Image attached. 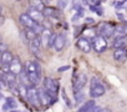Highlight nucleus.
<instances>
[{
  "label": "nucleus",
  "instance_id": "nucleus-1",
  "mask_svg": "<svg viewBox=\"0 0 127 112\" xmlns=\"http://www.w3.org/2000/svg\"><path fill=\"white\" fill-rule=\"evenodd\" d=\"M24 70H25V72L28 75L30 85L36 86L41 81V66H40V64L37 61H34V60L26 61Z\"/></svg>",
  "mask_w": 127,
  "mask_h": 112
},
{
  "label": "nucleus",
  "instance_id": "nucleus-2",
  "mask_svg": "<svg viewBox=\"0 0 127 112\" xmlns=\"http://www.w3.org/2000/svg\"><path fill=\"white\" fill-rule=\"evenodd\" d=\"M105 92H106V88L102 85V82L97 77H92L90 81V96L92 98H97V97L103 96Z\"/></svg>",
  "mask_w": 127,
  "mask_h": 112
},
{
  "label": "nucleus",
  "instance_id": "nucleus-3",
  "mask_svg": "<svg viewBox=\"0 0 127 112\" xmlns=\"http://www.w3.org/2000/svg\"><path fill=\"white\" fill-rule=\"evenodd\" d=\"M42 87L44 90L55 100L57 97V93H59V82L51 77H45L42 80Z\"/></svg>",
  "mask_w": 127,
  "mask_h": 112
},
{
  "label": "nucleus",
  "instance_id": "nucleus-4",
  "mask_svg": "<svg viewBox=\"0 0 127 112\" xmlns=\"http://www.w3.org/2000/svg\"><path fill=\"white\" fill-rule=\"evenodd\" d=\"M0 82H3L4 86L14 88L16 86V75H14L9 70L6 72H1V74H0Z\"/></svg>",
  "mask_w": 127,
  "mask_h": 112
},
{
  "label": "nucleus",
  "instance_id": "nucleus-5",
  "mask_svg": "<svg viewBox=\"0 0 127 112\" xmlns=\"http://www.w3.org/2000/svg\"><path fill=\"white\" fill-rule=\"evenodd\" d=\"M26 100L35 107L40 106V98H39V90L36 88V86H28V95H26Z\"/></svg>",
  "mask_w": 127,
  "mask_h": 112
},
{
  "label": "nucleus",
  "instance_id": "nucleus-6",
  "mask_svg": "<svg viewBox=\"0 0 127 112\" xmlns=\"http://www.w3.org/2000/svg\"><path fill=\"white\" fill-rule=\"evenodd\" d=\"M91 44H92V49H94L96 52H98V54L103 52V51L107 49V41H106V39H105L103 36H101V35L95 36Z\"/></svg>",
  "mask_w": 127,
  "mask_h": 112
},
{
  "label": "nucleus",
  "instance_id": "nucleus-7",
  "mask_svg": "<svg viewBox=\"0 0 127 112\" xmlns=\"http://www.w3.org/2000/svg\"><path fill=\"white\" fill-rule=\"evenodd\" d=\"M87 85V76L86 74L81 72L77 75V77L75 79L74 84H72V88H74V93H77L80 91H82V88Z\"/></svg>",
  "mask_w": 127,
  "mask_h": 112
},
{
  "label": "nucleus",
  "instance_id": "nucleus-8",
  "mask_svg": "<svg viewBox=\"0 0 127 112\" xmlns=\"http://www.w3.org/2000/svg\"><path fill=\"white\" fill-rule=\"evenodd\" d=\"M76 46L85 54H89L92 50V44L89 40V37H79L76 41Z\"/></svg>",
  "mask_w": 127,
  "mask_h": 112
},
{
  "label": "nucleus",
  "instance_id": "nucleus-9",
  "mask_svg": "<svg viewBox=\"0 0 127 112\" xmlns=\"http://www.w3.org/2000/svg\"><path fill=\"white\" fill-rule=\"evenodd\" d=\"M29 47H30V51L35 56H40V54H41V39H40V36H36L35 39H32L29 42Z\"/></svg>",
  "mask_w": 127,
  "mask_h": 112
},
{
  "label": "nucleus",
  "instance_id": "nucleus-10",
  "mask_svg": "<svg viewBox=\"0 0 127 112\" xmlns=\"http://www.w3.org/2000/svg\"><path fill=\"white\" fill-rule=\"evenodd\" d=\"M39 90V98H40V103L42 105V106H50L55 100L44 90V87H41V88H37Z\"/></svg>",
  "mask_w": 127,
  "mask_h": 112
},
{
  "label": "nucleus",
  "instance_id": "nucleus-11",
  "mask_svg": "<svg viewBox=\"0 0 127 112\" xmlns=\"http://www.w3.org/2000/svg\"><path fill=\"white\" fill-rule=\"evenodd\" d=\"M113 34H115V28L110 24V23H103L101 26H100V35L101 36H103L105 39L107 37H111V36H113Z\"/></svg>",
  "mask_w": 127,
  "mask_h": 112
},
{
  "label": "nucleus",
  "instance_id": "nucleus-12",
  "mask_svg": "<svg viewBox=\"0 0 127 112\" xmlns=\"http://www.w3.org/2000/svg\"><path fill=\"white\" fill-rule=\"evenodd\" d=\"M10 72H13L14 75H19L23 70H24V67H23V64H21V61H20V59L19 57H14L13 59V61H11V64L9 65V69H8Z\"/></svg>",
  "mask_w": 127,
  "mask_h": 112
},
{
  "label": "nucleus",
  "instance_id": "nucleus-13",
  "mask_svg": "<svg viewBox=\"0 0 127 112\" xmlns=\"http://www.w3.org/2000/svg\"><path fill=\"white\" fill-rule=\"evenodd\" d=\"M66 42H67V40H66V36L64 35V34H59V35H56V37H55V42H54V49L56 50V51H61V50H64V47L66 46Z\"/></svg>",
  "mask_w": 127,
  "mask_h": 112
},
{
  "label": "nucleus",
  "instance_id": "nucleus-14",
  "mask_svg": "<svg viewBox=\"0 0 127 112\" xmlns=\"http://www.w3.org/2000/svg\"><path fill=\"white\" fill-rule=\"evenodd\" d=\"M26 14H28L35 23L41 24V23L44 21V14H42V11H39V10H36V9H34V8H30V9L26 11Z\"/></svg>",
  "mask_w": 127,
  "mask_h": 112
},
{
  "label": "nucleus",
  "instance_id": "nucleus-15",
  "mask_svg": "<svg viewBox=\"0 0 127 112\" xmlns=\"http://www.w3.org/2000/svg\"><path fill=\"white\" fill-rule=\"evenodd\" d=\"M19 21H20V24H21L25 29H32L34 25L36 24L26 13H24V14H21V15L19 16Z\"/></svg>",
  "mask_w": 127,
  "mask_h": 112
},
{
  "label": "nucleus",
  "instance_id": "nucleus-16",
  "mask_svg": "<svg viewBox=\"0 0 127 112\" xmlns=\"http://www.w3.org/2000/svg\"><path fill=\"white\" fill-rule=\"evenodd\" d=\"M113 59L117 62L126 61V59H127V49L126 47H123V49H115V51H113Z\"/></svg>",
  "mask_w": 127,
  "mask_h": 112
},
{
  "label": "nucleus",
  "instance_id": "nucleus-17",
  "mask_svg": "<svg viewBox=\"0 0 127 112\" xmlns=\"http://www.w3.org/2000/svg\"><path fill=\"white\" fill-rule=\"evenodd\" d=\"M13 59H14L13 52L9 51V50H6V51H4V52L1 54V60H0V64H1L5 69H6V67L9 69V65L11 64Z\"/></svg>",
  "mask_w": 127,
  "mask_h": 112
},
{
  "label": "nucleus",
  "instance_id": "nucleus-18",
  "mask_svg": "<svg viewBox=\"0 0 127 112\" xmlns=\"http://www.w3.org/2000/svg\"><path fill=\"white\" fill-rule=\"evenodd\" d=\"M40 39H41V45L45 46V47H49V44H50V39H51V30L50 29H44L40 34Z\"/></svg>",
  "mask_w": 127,
  "mask_h": 112
},
{
  "label": "nucleus",
  "instance_id": "nucleus-19",
  "mask_svg": "<svg viewBox=\"0 0 127 112\" xmlns=\"http://www.w3.org/2000/svg\"><path fill=\"white\" fill-rule=\"evenodd\" d=\"M127 46V37L126 36H122V37H116L113 44H112V47L113 49H123Z\"/></svg>",
  "mask_w": 127,
  "mask_h": 112
},
{
  "label": "nucleus",
  "instance_id": "nucleus-20",
  "mask_svg": "<svg viewBox=\"0 0 127 112\" xmlns=\"http://www.w3.org/2000/svg\"><path fill=\"white\" fill-rule=\"evenodd\" d=\"M116 37H122V36H126L127 35V26L123 25V24H118L117 26H115V34Z\"/></svg>",
  "mask_w": 127,
  "mask_h": 112
},
{
  "label": "nucleus",
  "instance_id": "nucleus-21",
  "mask_svg": "<svg viewBox=\"0 0 127 112\" xmlns=\"http://www.w3.org/2000/svg\"><path fill=\"white\" fill-rule=\"evenodd\" d=\"M96 106V103H95V100L92 98V100H89V101H85L84 103H82V106L77 110V112H87V111H90L92 107H95Z\"/></svg>",
  "mask_w": 127,
  "mask_h": 112
},
{
  "label": "nucleus",
  "instance_id": "nucleus-22",
  "mask_svg": "<svg viewBox=\"0 0 127 112\" xmlns=\"http://www.w3.org/2000/svg\"><path fill=\"white\" fill-rule=\"evenodd\" d=\"M42 14L44 15H46L47 18H57V15H59V11L55 9V8H51V6H45V9H44V11H42Z\"/></svg>",
  "mask_w": 127,
  "mask_h": 112
},
{
  "label": "nucleus",
  "instance_id": "nucleus-23",
  "mask_svg": "<svg viewBox=\"0 0 127 112\" xmlns=\"http://www.w3.org/2000/svg\"><path fill=\"white\" fill-rule=\"evenodd\" d=\"M30 4H31L30 8H34V9H36L39 11H44V9H45V5L42 3V0H31Z\"/></svg>",
  "mask_w": 127,
  "mask_h": 112
},
{
  "label": "nucleus",
  "instance_id": "nucleus-24",
  "mask_svg": "<svg viewBox=\"0 0 127 112\" xmlns=\"http://www.w3.org/2000/svg\"><path fill=\"white\" fill-rule=\"evenodd\" d=\"M24 34H25V36H26V39L29 40V41H31L32 39H35L36 36H39L32 29H25V31H24Z\"/></svg>",
  "mask_w": 127,
  "mask_h": 112
},
{
  "label": "nucleus",
  "instance_id": "nucleus-25",
  "mask_svg": "<svg viewBox=\"0 0 127 112\" xmlns=\"http://www.w3.org/2000/svg\"><path fill=\"white\" fill-rule=\"evenodd\" d=\"M85 93L84 92H77V93H75V102H76V105H80V103H84L85 102Z\"/></svg>",
  "mask_w": 127,
  "mask_h": 112
},
{
  "label": "nucleus",
  "instance_id": "nucleus-26",
  "mask_svg": "<svg viewBox=\"0 0 127 112\" xmlns=\"http://www.w3.org/2000/svg\"><path fill=\"white\" fill-rule=\"evenodd\" d=\"M6 105L9 106V108H15L18 106V103H16L14 97H6Z\"/></svg>",
  "mask_w": 127,
  "mask_h": 112
},
{
  "label": "nucleus",
  "instance_id": "nucleus-27",
  "mask_svg": "<svg viewBox=\"0 0 127 112\" xmlns=\"http://www.w3.org/2000/svg\"><path fill=\"white\" fill-rule=\"evenodd\" d=\"M67 70H70V66H69V65H66V66H61V67L57 69L59 72H64V71H67Z\"/></svg>",
  "mask_w": 127,
  "mask_h": 112
},
{
  "label": "nucleus",
  "instance_id": "nucleus-28",
  "mask_svg": "<svg viewBox=\"0 0 127 112\" xmlns=\"http://www.w3.org/2000/svg\"><path fill=\"white\" fill-rule=\"evenodd\" d=\"M101 110H102V108H101L100 106H95V107H92V108H91L90 111H87V112H100Z\"/></svg>",
  "mask_w": 127,
  "mask_h": 112
},
{
  "label": "nucleus",
  "instance_id": "nucleus-29",
  "mask_svg": "<svg viewBox=\"0 0 127 112\" xmlns=\"http://www.w3.org/2000/svg\"><path fill=\"white\" fill-rule=\"evenodd\" d=\"M90 1H91V3H94L96 6H100V4H101V1H100V0H90Z\"/></svg>",
  "mask_w": 127,
  "mask_h": 112
},
{
  "label": "nucleus",
  "instance_id": "nucleus-30",
  "mask_svg": "<svg viewBox=\"0 0 127 112\" xmlns=\"http://www.w3.org/2000/svg\"><path fill=\"white\" fill-rule=\"evenodd\" d=\"M86 23L87 24H92V23H95V20L92 18H86Z\"/></svg>",
  "mask_w": 127,
  "mask_h": 112
},
{
  "label": "nucleus",
  "instance_id": "nucleus-31",
  "mask_svg": "<svg viewBox=\"0 0 127 112\" xmlns=\"http://www.w3.org/2000/svg\"><path fill=\"white\" fill-rule=\"evenodd\" d=\"M59 1H60V6H61V8H65L66 4H65V1H64V0H59Z\"/></svg>",
  "mask_w": 127,
  "mask_h": 112
},
{
  "label": "nucleus",
  "instance_id": "nucleus-32",
  "mask_svg": "<svg viewBox=\"0 0 127 112\" xmlns=\"http://www.w3.org/2000/svg\"><path fill=\"white\" fill-rule=\"evenodd\" d=\"M100 112H111V110H108V108H102Z\"/></svg>",
  "mask_w": 127,
  "mask_h": 112
},
{
  "label": "nucleus",
  "instance_id": "nucleus-33",
  "mask_svg": "<svg viewBox=\"0 0 127 112\" xmlns=\"http://www.w3.org/2000/svg\"><path fill=\"white\" fill-rule=\"evenodd\" d=\"M1 14H3V6L0 5V15H1Z\"/></svg>",
  "mask_w": 127,
  "mask_h": 112
},
{
  "label": "nucleus",
  "instance_id": "nucleus-34",
  "mask_svg": "<svg viewBox=\"0 0 127 112\" xmlns=\"http://www.w3.org/2000/svg\"><path fill=\"white\" fill-rule=\"evenodd\" d=\"M1 54H3V52H1V51H0V60H1Z\"/></svg>",
  "mask_w": 127,
  "mask_h": 112
},
{
  "label": "nucleus",
  "instance_id": "nucleus-35",
  "mask_svg": "<svg viewBox=\"0 0 127 112\" xmlns=\"http://www.w3.org/2000/svg\"><path fill=\"white\" fill-rule=\"evenodd\" d=\"M0 88H1V84H0Z\"/></svg>",
  "mask_w": 127,
  "mask_h": 112
},
{
  "label": "nucleus",
  "instance_id": "nucleus-36",
  "mask_svg": "<svg viewBox=\"0 0 127 112\" xmlns=\"http://www.w3.org/2000/svg\"><path fill=\"white\" fill-rule=\"evenodd\" d=\"M0 98H1V93H0Z\"/></svg>",
  "mask_w": 127,
  "mask_h": 112
},
{
  "label": "nucleus",
  "instance_id": "nucleus-37",
  "mask_svg": "<svg viewBox=\"0 0 127 112\" xmlns=\"http://www.w3.org/2000/svg\"><path fill=\"white\" fill-rule=\"evenodd\" d=\"M16 1H20V0H16Z\"/></svg>",
  "mask_w": 127,
  "mask_h": 112
}]
</instances>
